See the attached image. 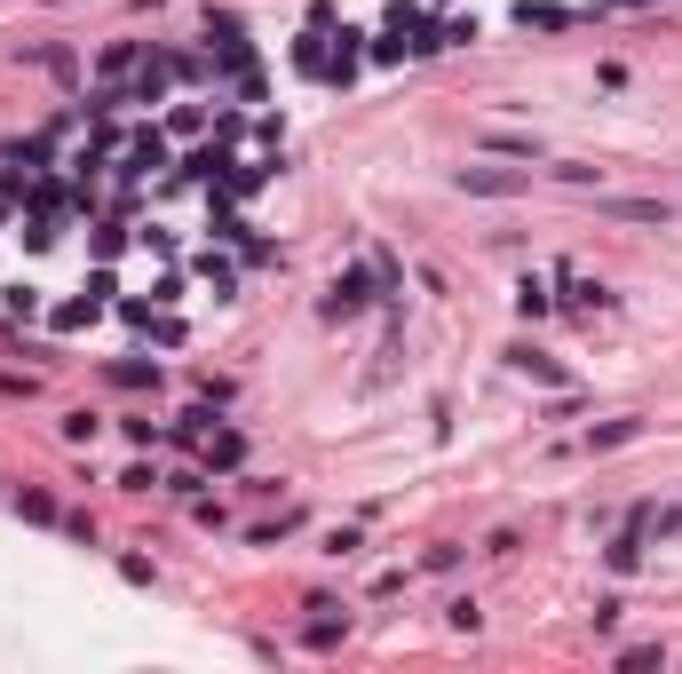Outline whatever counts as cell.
I'll return each mask as SVG.
<instances>
[{
	"label": "cell",
	"instance_id": "52a82bcc",
	"mask_svg": "<svg viewBox=\"0 0 682 674\" xmlns=\"http://www.w3.org/2000/svg\"><path fill=\"white\" fill-rule=\"evenodd\" d=\"M167 72H175V64H167V56H151V64L135 72V104H159V96H167Z\"/></svg>",
	"mask_w": 682,
	"mask_h": 674
},
{
	"label": "cell",
	"instance_id": "9c48e42d",
	"mask_svg": "<svg viewBox=\"0 0 682 674\" xmlns=\"http://www.w3.org/2000/svg\"><path fill=\"white\" fill-rule=\"evenodd\" d=\"M516 310H524V318H548V310H556L548 278H524V286H516Z\"/></svg>",
	"mask_w": 682,
	"mask_h": 674
},
{
	"label": "cell",
	"instance_id": "ba28073f",
	"mask_svg": "<svg viewBox=\"0 0 682 674\" xmlns=\"http://www.w3.org/2000/svg\"><path fill=\"white\" fill-rule=\"evenodd\" d=\"M151 167H167V143L159 135H135L127 143V175H151Z\"/></svg>",
	"mask_w": 682,
	"mask_h": 674
},
{
	"label": "cell",
	"instance_id": "5b68a950",
	"mask_svg": "<svg viewBox=\"0 0 682 674\" xmlns=\"http://www.w3.org/2000/svg\"><path fill=\"white\" fill-rule=\"evenodd\" d=\"M516 24L524 32H556V24H571V8H556V0H516Z\"/></svg>",
	"mask_w": 682,
	"mask_h": 674
},
{
	"label": "cell",
	"instance_id": "5bb4252c",
	"mask_svg": "<svg viewBox=\"0 0 682 674\" xmlns=\"http://www.w3.org/2000/svg\"><path fill=\"white\" fill-rule=\"evenodd\" d=\"M635 556H643V532H619L611 540V571H635Z\"/></svg>",
	"mask_w": 682,
	"mask_h": 674
},
{
	"label": "cell",
	"instance_id": "3957f363",
	"mask_svg": "<svg viewBox=\"0 0 682 674\" xmlns=\"http://www.w3.org/2000/svg\"><path fill=\"white\" fill-rule=\"evenodd\" d=\"M508 365H516L524 381H540V389H571V373L548 357V349H532V341H516V349H508Z\"/></svg>",
	"mask_w": 682,
	"mask_h": 674
},
{
	"label": "cell",
	"instance_id": "8fae6325",
	"mask_svg": "<svg viewBox=\"0 0 682 674\" xmlns=\"http://www.w3.org/2000/svg\"><path fill=\"white\" fill-rule=\"evenodd\" d=\"M112 381H119V389H159V365H143V357H119Z\"/></svg>",
	"mask_w": 682,
	"mask_h": 674
},
{
	"label": "cell",
	"instance_id": "4fadbf2b",
	"mask_svg": "<svg viewBox=\"0 0 682 674\" xmlns=\"http://www.w3.org/2000/svg\"><path fill=\"white\" fill-rule=\"evenodd\" d=\"M571 310H611V294L595 278H571Z\"/></svg>",
	"mask_w": 682,
	"mask_h": 674
},
{
	"label": "cell",
	"instance_id": "7c38bea8",
	"mask_svg": "<svg viewBox=\"0 0 682 674\" xmlns=\"http://www.w3.org/2000/svg\"><path fill=\"white\" fill-rule=\"evenodd\" d=\"M484 143L508 151V159H540V135H500V127H484Z\"/></svg>",
	"mask_w": 682,
	"mask_h": 674
},
{
	"label": "cell",
	"instance_id": "8992f818",
	"mask_svg": "<svg viewBox=\"0 0 682 674\" xmlns=\"http://www.w3.org/2000/svg\"><path fill=\"white\" fill-rule=\"evenodd\" d=\"M643 437V421L627 413V421H603V429H587V452H611V445H635Z\"/></svg>",
	"mask_w": 682,
	"mask_h": 674
},
{
	"label": "cell",
	"instance_id": "6da1fadb",
	"mask_svg": "<svg viewBox=\"0 0 682 674\" xmlns=\"http://www.w3.org/2000/svg\"><path fill=\"white\" fill-rule=\"evenodd\" d=\"M460 191L468 199H516V191H532V167H460Z\"/></svg>",
	"mask_w": 682,
	"mask_h": 674
},
{
	"label": "cell",
	"instance_id": "277c9868",
	"mask_svg": "<svg viewBox=\"0 0 682 674\" xmlns=\"http://www.w3.org/2000/svg\"><path fill=\"white\" fill-rule=\"evenodd\" d=\"M595 207H603V215H611V223H675V207H667V199H595Z\"/></svg>",
	"mask_w": 682,
	"mask_h": 674
},
{
	"label": "cell",
	"instance_id": "30bf717a",
	"mask_svg": "<svg viewBox=\"0 0 682 674\" xmlns=\"http://www.w3.org/2000/svg\"><path fill=\"white\" fill-rule=\"evenodd\" d=\"M238 429H207V468H238Z\"/></svg>",
	"mask_w": 682,
	"mask_h": 674
},
{
	"label": "cell",
	"instance_id": "7a4b0ae2",
	"mask_svg": "<svg viewBox=\"0 0 682 674\" xmlns=\"http://www.w3.org/2000/svg\"><path fill=\"white\" fill-rule=\"evenodd\" d=\"M365 302H373V278H365V270H341L334 286H326V302H318V318H365Z\"/></svg>",
	"mask_w": 682,
	"mask_h": 674
}]
</instances>
